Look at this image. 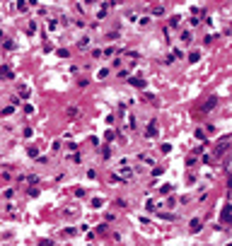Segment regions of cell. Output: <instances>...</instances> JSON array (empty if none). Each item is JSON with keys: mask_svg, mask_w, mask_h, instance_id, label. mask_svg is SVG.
Instances as JSON below:
<instances>
[{"mask_svg": "<svg viewBox=\"0 0 232 246\" xmlns=\"http://www.w3.org/2000/svg\"><path fill=\"white\" fill-rule=\"evenodd\" d=\"M215 104H218L215 99H208V101H205V106H203V111H210V109H215Z\"/></svg>", "mask_w": 232, "mask_h": 246, "instance_id": "obj_11", "label": "cell"}, {"mask_svg": "<svg viewBox=\"0 0 232 246\" xmlns=\"http://www.w3.org/2000/svg\"><path fill=\"white\" fill-rule=\"evenodd\" d=\"M198 58H201V53H198V51H191V53H189V60H191V63H196Z\"/></svg>", "mask_w": 232, "mask_h": 246, "instance_id": "obj_13", "label": "cell"}, {"mask_svg": "<svg viewBox=\"0 0 232 246\" xmlns=\"http://www.w3.org/2000/svg\"><path fill=\"white\" fill-rule=\"evenodd\" d=\"M17 10H19V12H24V10H27V5H24V0H19V2H17Z\"/></svg>", "mask_w": 232, "mask_h": 246, "instance_id": "obj_20", "label": "cell"}, {"mask_svg": "<svg viewBox=\"0 0 232 246\" xmlns=\"http://www.w3.org/2000/svg\"><path fill=\"white\" fill-rule=\"evenodd\" d=\"M131 84H133V87H138V89H145V87H148L143 77H131Z\"/></svg>", "mask_w": 232, "mask_h": 246, "instance_id": "obj_4", "label": "cell"}, {"mask_svg": "<svg viewBox=\"0 0 232 246\" xmlns=\"http://www.w3.org/2000/svg\"><path fill=\"white\" fill-rule=\"evenodd\" d=\"M39 246H53V241H51V239H41V241H39Z\"/></svg>", "mask_w": 232, "mask_h": 246, "instance_id": "obj_19", "label": "cell"}, {"mask_svg": "<svg viewBox=\"0 0 232 246\" xmlns=\"http://www.w3.org/2000/svg\"><path fill=\"white\" fill-rule=\"evenodd\" d=\"M157 130H160L157 123H155V121H150L148 128H145V135H148V137H155V135H157Z\"/></svg>", "mask_w": 232, "mask_h": 246, "instance_id": "obj_3", "label": "cell"}, {"mask_svg": "<svg viewBox=\"0 0 232 246\" xmlns=\"http://www.w3.org/2000/svg\"><path fill=\"white\" fill-rule=\"evenodd\" d=\"M104 205V198H94L92 200V208H102Z\"/></svg>", "mask_w": 232, "mask_h": 246, "instance_id": "obj_14", "label": "cell"}, {"mask_svg": "<svg viewBox=\"0 0 232 246\" xmlns=\"http://www.w3.org/2000/svg\"><path fill=\"white\" fill-rule=\"evenodd\" d=\"M102 17H106V5H102V10L97 12V19H102Z\"/></svg>", "mask_w": 232, "mask_h": 246, "instance_id": "obj_15", "label": "cell"}, {"mask_svg": "<svg viewBox=\"0 0 232 246\" xmlns=\"http://www.w3.org/2000/svg\"><path fill=\"white\" fill-rule=\"evenodd\" d=\"M63 234H65V237H73V234H77V229H73V227H70V229H63Z\"/></svg>", "mask_w": 232, "mask_h": 246, "instance_id": "obj_17", "label": "cell"}, {"mask_svg": "<svg viewBox=\"0 0 232 246\" xmlns=\"http://www.w3.org/2000/svg\"><path fill=\"white\" fill-rule=\"evenodd\" d=\"M48 29H51V31H56V29H58V22H56V19H51V22H48Z\"/></svg>", "mask_w": 232, "mask_h": 246, "instance_id": "obj_18", "label": "cell"}, {"mask_svg": "<svg viewBox=\"0 0 232 246\" xmlns=\"http://www.w3.org/2000/svg\"><path fill=\"white\" fill-rule=\"evenodd\" d=\"M227 145H230V140H227V137H223V140H220V145L215 147V152H213V159H218V157L223 155L225 150H227Z\"/></svg>", "mask_w": 232, "mask_h": 246, "instance_id": "obj_2", "label": "cell"}, {"mask_svg": "<svg viewBox=\"0 0 232 246\" xmlns=\"http://www.w3.org/2000/svg\"><path fill=\"white\" fill-rule=\"evenodd\" d=\"M152 15H155V17H160V15H165V7H160V5H155V7H152Z\"/></svg>", "mask_w": 232, "mask_h": 246, "instance_id": "obj_12", "label": "cell"}, {"mask_svg": "<svg viewBox=\"0 0 232 246\" xmlns=\"http://www.w3.org/2000/svg\"><path fill=\"white\" fill-rule=\"evenodd\" d=\"M116 176H119V179H123V181H126V179H131V176H133V169H131V162L128 159H119V164H116Z\"/></svg>", "mask_w": 232, "mask_h": 246, "instance_id": "obj_1", "label": "cell"}, {"mask_svg": "<svg viewBox=\"0 0 232 246\" xmlns=\"http://www.w3.org/2000/svg\"><path fill=\"white\" fill-rule=\"evenodd\" d=\"M189 229H191V232H201V222H198V219H191Z\"/></svg>", "mask_w": 232, "mask_h": 246, "instance_id": "obj_10", "label": "cell"}, {"mask_svg": "<svg viewBox=\"0 0 232 246\" xmlns=\"http://www.w3.org/2000/svg\"><path fill=\"white\" fill-rule=\"evenodd\" d=\"M68 159H70V162H75V164H80V159H82V157H80V152H77V155H70Z\"/></svg>", "mask_w": 232, "mask_h": 246, "instance_id": "obj_16", "label": "cell"}, {"mask_svg": "<svg viewBox=\"0 0 232 246\" xmlns=\"http://www.w3.org/2000/svg\"><path fill=\"white\" fill-rule=\"evenodd\" d=\"M87 46H90V39H87V36H82L80 41H77V48H80V51H85Z\"/></svg>", "mask_w": 232, "mask_h": 246, "instance_id": "obj_9", "label": "cell"}, {"mask_svg": "<svg viewBox=\"0 0 232 246\" xmlns=\"http://www.w3.org/2000/svg\"><path fill=\"white\" fill-rule=\"evenodd\" d=\"M138 159H140V162H145V164H155V157H152V155H148V152H140V155H138Z\"/></svg>", "mask_w": 232, "mask_h": 246, "instance_id": "obj_5", "label": "cell"}, {"mask_svg": "<svg viewBox=\"0 0 232 246\" xmlns=\"http://www.w3.org/2000/svg\"><path fill=\"white\" fill-rule=\"evenodd\" d=\"M191 39H194V34H191V29H186V31H181V41H184V44H189Z\"/></svg>", "mask_w": 232, "mask_h": 246, "instance_id": "obj_7", "label": "cell"}, {"mask_svg": "<svg viewBox=\"0 0 232 246\" xmlns=\"http://www.w3.org/2000/svg\"><path fill=\"white\" fill-rule=\"evenodd\" d=\"M223 224H227V222H230V205H227V203H225V208H223Z\"/></svg>", "mask_w": 232, "mask_h": 246, "instance_id": "obj_6", "label": "cell"}, {"mask_svg": "<svg viewBox=\"0 0 232 246\" xmlns=\"http://www.w3.org/2000/svg\"><path fill=\"white\" fill-rule=\"evenodd\" d=\"M179 24H181V17H176V15H174V17L169 19V27H172V29H179Z\"/></svg>", "mask_w": 232, "mask_h": 246, "instance_id": "obj_8", "label": "cell"}]
</instances>
